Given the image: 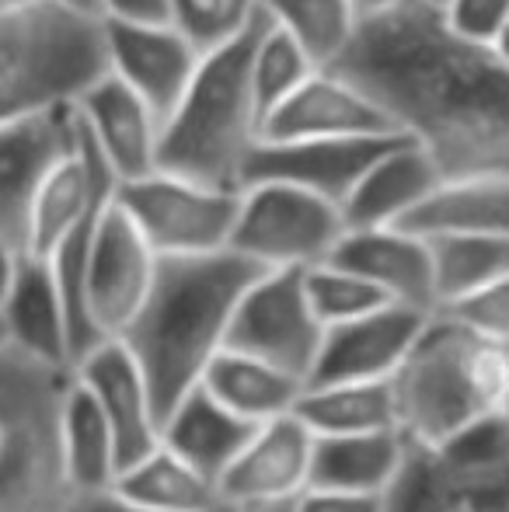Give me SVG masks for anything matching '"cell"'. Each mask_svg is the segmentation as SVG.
<instances>
[{
  "instance_id": "6da1fadb",
  "label": "cell",
  "mask_w": 509,
  "mask_h": 512,
  "mask_svg": "<svg viewBox=\"0 0 509 512\" xmlns=\"http://www.w3.org/2000/svg\"><path fill=\"white\" fill-rule=\"evenodd\" d=\"M332 70L436 157L443 178L509 175V60L457 35L426 0L360 18Z\"/></svg>"
},
{
  "instance_id": "7a4b0ae2",
  "label": "cell",
  "mask_w": 509,
  "mask_h": 512,
  "mask_svg": "<svg viewBox=\"0 0 509 512\" xmlns=\"http://www.w3.org/2000/svg\"><path fill=\"white\" fill-rule=\"evenodd\" d=\"M262 272L234 248L157 258L154 286L119 338L140 363L161 422L203 384L227 345L234 310Z\"/></svg>"
},
{
  "instance_id": "3957f363",
  "label": "cell",
  "mask_w": 509,
  "mask_h": 512,
  "mask_svg": "<svg viewBox=\"0 0 509 512\" xmlns=\"http://www.w3.org/2000/svg\"><path fill=\"white\" fill-rule=\"evenodd\" d=\"M391 387L401 436L412 446H443L499 415L509 394V345L433 310Z\"/></svg>"
},
{
  "instance_id": "277c9868",
  "label": "cell",
  "mask_w": 509,
  "mask_h": 512,
  "mask_svg": "<svg viewBox=\"0 0 509 512\" xmlns=\"http://www.w3.org/2000/svg\"><path fill=\"white\" fill-rule=\"evenodd\" d=\"M265 21L269 14L262 11L241 35L199 56L182 102L161 126V143H157L161 171H175L220 189H241L245 164L262 136L252 88V56Z\"/></svg>"
},
{
  "instance_id": "5b68a950",
  "label": "cell",
  "mask_w": 509,
  "mask_h": 512,
  "mask_svg": "<svg viewBox=\"0 0 509 512\" xmlns=\"http://www.w3.org/2000/svg\"><path fill=\"white\" fill-rule=\"evenodd\" d=\"M70 384V366L0 345V512H74L77 492L63 457Z\"/></svg>"
},
{
  "instance_id": "8992f818",
  "label": "cell",
  "mask_w": 509,
  "mask_h": 512,
  "mask_svg": "<svg viewBox=\"0 0 509 512\" xmlns=\"http://www.w3.org/2000/svg\"><path fill=\"white\" fill-rule=\"evenodd\" d=\"M105 70V21L77 18L46 0L0 7V119L77 102Z\"/></svg>"
},
{
  "instance_id": "52a82bcc",
  "label": "cell",
  "mask_w": 509,
  "mask_h": 512,
  "mask_svg": "<svg viewBox=\"0 0 509 512\" xmlns=\"http://www.w3.org/2000/svg\"><path fill=\"white\" fill-rule=\"evenodd\" d=\"M387 512H509V422H478L443 446H412Z\"/></svg>"
},
{
  "instance_id": "ba28073f",
  "label": "cell",
  "mask_w": 509,
  "mask_h": 512,
  "mask_svg": "<svg viewBox=\"0 0 509 512\" xmlns=\"http://www.w3.org/2000/svg\"><path fill=\"white\" fill-rule=\"evenodd\" d=\"M349 230L339 203L290 182H252L241 189L231 248L262 269H311L328 262Z\"/></svg>"
},
{
  "instance_id": "9c48e42d",
  "label": "cell",
  "mask_w": 509,
  "mask_h": 512,
  "mask_svg": "<svg viewBox=\"0 0 509 512\" xmlns=\"http://www.w3.org/2000/svg\"><path fill=\"white\" fill-rule=\"evenodd\" d=\"M116 199L157 255H206L231 248L241 213V189H220L161 168L119 182Z\"/></svg>"
},
{
  "instance_id": "30bf717a",
  "label": "cell",
  "mask_w": 509,
  "mask_h": 512,
  "mask_svg": "<svg viewBox=\"0 0 509 512\" xmlns=\"http://www.w3.org/2000/svg\"><path fill=\"white\" fill-rule=\"evenodd\" d=\"M325 324L318 321L304 290V269H265L234 310L224 349L269 359L311 380Z\"/></svg>"
},
{
  "instance_id": "8fae6325",
  "label": "cell",
  "mask_w": 509,
  "mask_h": 512,
  "mask_svg": "<svg viewBox=\"0 0 509 512\" xmlns=\"http://www.w3.org/2000/svg\"><path fill=\"white\" fill-rule=\"evenodd\" d=\"M77 133L81 122L74 102L0 119V237L18 251H28L35 199L56 164L74 154Z\"/></svg>"
},
{
  "instance_id": "7c38bea8",
  "label": "cell",
  "mask_w": 509,
  "mask_h": 512,
  "mask_svg": "<svg viewBox=\"0 0 509 512\" xmlns=\"http://www.w3.org/2000/svg\"><path fill=\"white\" fill-rule=\"evenodd\" d=\"M157 251L140 234L133 216L112 199L91 241L84 272V307L102 338H119L143 307L157 276Z\"/></svg>"
},
{
  "instance_id": "4fadbf2b",
  "label": "cell",
  "mask_w": 509,
  "mask_h": 512,
  "mask_svg": "<svg viewBox=\"0 0 509 512\" xmlns=\"http://www.w3.org/2000/svg\"><path fill=\"white\" fill-rule=\"evenodd\" d=\"M408 133L314 136V140H258L245 164L241 189L252 182H290L307 192L346 203L374 161Z\"/></svg>"
},
{
  "instance_id": "5bb4252c",
  "label": "cell",
  "mask_w": 509,
  "mask_h": 512,
  "mask_svg": "<svg viewBox=\"0 0 509 512\" xmlns=\"http://www.w3.org/2000/svg\"><path fill=\"white\" fill-rule=\"evenodd\" d=\"M311 460L314 432L300 422L297 411L269 418L220 478L224 502L234 512L297 502L311 488Z\"/></svg>"
},
{
  "instance_id": "9a60e30c",
  "label": "cell",
  "mask_w": 509,
  "mask_h": 512,
  "mask_svg": "<svg viewBox=\"0 0 509 512\" xmlns=\"http://www.w3.org/2000/svg\"><path fill=\"white\" fill-rule=\"evenodd\" d=\"M109 70L119 74L136 95L157 112L161 126L182 102L199 67V49L171 21L105 18Z\"/></svg>"
},
{
  "instance_id": "2e32d148",
  "label": "cell",
  "mask_w": 509,
  "mask_h": 512,
  "mask_svg": "<svg viewBox=\"0 0 509 512\" xmlns=\"http://www.w3.org/2000/svg\"><path fill=\"white\" fill-rule=\"evenodd\" d=\"M433 310L408 304H384L363 317L325 328L318 363L307 384L335 380H391L412 352Z\"/></svg>"
},
{
  "instance_id": "e0dca14e",
  "label": "cell",
  "mask_w": 509,
  "mask_h": 512,
  "mask_svg": "<svg viewBox=\"0 0 509 512\" xmlns=\"http://www.w3.org/2000/svg\"><path fill=\"white\" fill-rule=\"evenodd\" d=\"M74 373L109 418L119 450V474L161 446V415L154 394L123 338H105L102 345H95L88 356L77 359Z\"/></svg>"
},
{
  "instance_id": "ac0fdd59",
  "label": "cell",
  "mask_w": 509,
  "mask_h": 512,
  "mask_svg": "<svg viewBox=\"0 0 509 512\" xmlns=\"http://www.w3.org/2000/svg\"><path fill=\"white\" fill-rule=\"evenodd\" d=\"M401 133L360 84L332 67H318L283 105L262 119L258 140H314V136Z\"/></svg>"
},
{
  "instance_id": "d6986e66",
  "label": "cell",
  "mask_w": 509,
  "mask_h": 512,
  "mask_svg": "<svg viewBox=\"0 0 509 512\" xmlns=\"http://www.w3.org/2000/svg\"><path fill=\"white\" fill-rule=\"evenodd\" d=\"M74 105L119 182L157 171L161 119L123 77L105 70L77 95Z\"/></svg>"
},
{
  "instance_id": "ffe728a7",
  "label": "cell",
  "mask_w": 509,
  "mask_h": 512,
  "mask_svg": "<svg viewBox=\"0 0 509 512\" xmlns=\"http://www.w3.org/2000/svg\"><path fill=\"white\" fill-rule=\"evenodd\" d=\"M332 262L360 272L391 304L440 310L429 237L408 227H349Z\"/></svg>"
},
{
  "instance_id": "44dd1931",
  "label": "cell",
  "mask_w": 509,
  "mask_h": 512,
  "mask_svg": "<svg viewBox=\"0 0 509 512\" xmlns=\"http://www.w3.org/2000/svg\"><path fill=\"white\" fill-rule=\"evenodd\" d=\"M440 182L443 171L436 157L419 140L401 136L356 182L342 213L349 227H398L433 196Z\"/></svg>"
},
{
  "instance_id": "7402d4cb",
  "label": "cell",
  "mask_w": 509,
  "mask_h": 512,
  "mask_svg": "<svg viewBox=\"0 0 509 512\" xmlns=\"http://www.w3.org/2000/svg\"><path fill=\"white\" fill-rule=\"evenodd\" d=\"M7 324V338L18 349L46 359L56 366L74 370V349H70V321L63 290L56 283V272L46 258L25 255L21 269L14 276L11 293L0 304Z\"/></svg>"
},
{
  "instance_id": "603a6c76",
  "label": "cell",
  "mask_w": 509,
  "mask_h": 512,
  "mask_svg": "<svg viewBox=\"0 0 509 512\" xmlns=\"http://www.w3.org/2000/svg\"><path fill=\"white\" fill-rule=\"evenodd\" d=\"M258 425L217 401L203 384L189 391L161 422V443L210 478H224Z\"/></svg>"
},
{
  "instance_id": "cb8c5ba5",
  "label": "cell",
  "mask_w": 509,
  "mask_h": 512,
  "mask_svg": "<svg viewBox=\"0 0 509 512\" xmlns=\"http://www.w3.org/2000/svg\"><path fill=\"white\" fill-rule=\"evenodd\" d=\"M408 457V439L398 429L314 436L311 488L387 495Z\"/></svg>"
},
{
  "instance_id": "d4e9b609",
  "label": "cell",
  "mask_w": 509,
  "mask_h": 512,
  "mask_svg": "<svg viewBox=\"0 0 509 512\" xmlns=\"http://www.w3.org/2000/svg\"><path fill=\"white\" fill-rule=\"evenodd\" d=\"M422 237L440 234H506L509 237V175L443 178L405 223Z\"/></svg>"
},
{
  "instance_id": "484cf974",
  "label": "cell",
  "mask_w": 509,
  "mask_h": 512,
  "mask_svg": "<svg viewBox=\"0 0 509 512\" xmlns=\"http://www.w3.org/2000/svg\"><path fill=\"white\" fill-rule=\"evenodd\" d=\"M203 387L217 401H224L231 411H238L241 418L262 425L269 418L290 415L297 408L300 394H304L307 380L269 363V359L248 356V352L238 349H224L210 363V370H206Z\"/></svg>"
},
{
  "instance_id": "4316f807",
  "label": "cell",
  "mask_w": 509,
  "mask_h": 512,
  "mask_svg": "<svg viewBox=\"0 0 509 512\" xmlns=\"http://www.w3.org/2000/svg\"><path fill=\"white\" fill-rule=\"evenodd\" d=\"M293 411H297L300 422L314 436H349V432L398 429V401H394L391 380L307 384Z\"/></svg>"
},
{
  "instance_id": "83f0119b",
  "label": "cell",
  "mask_w": 509,
  "mask_h": 512,
  "mask_svg": "<svg viewBox=\"0 0 509 512\" xmlns=\"http://www.w3.org/2000/svg\"><path fill=\"white\" fill-rule=\"evenodd\" d=\"M116 492L164 512H224L231 509L220 492V481L192 467L168 446H157L140 464L126 467L116 478ZM234 512V509H231Z\"/></svg>"
},
{
  "instance_id": "f1b7e54d",
  "label": "cell",
  "mask_w": 509,
  "mask_h": 512,
  "mask_svg": "<svg viewBox=\"0 0 509 512\" xmlns=\"http://www.w3.org/2000/svg\"><path fill=\"white\" fill-rule=\"evenodd\" d=\"M63 457L74 481L77 495L105 492L119 478V450L112 425L105 418L95 394L84 387V380L74 373V384L67 391L63 405Z\"/></svg>"
},
{
  "instance_id": "f546056e",
  "label": "cell",
  "mask_w": 509,
  "mask_h": 512,
  "mask_svg": "<svg viewBox=\"0 0 509 512\" xmlns=\"http://www.w3.org/2000/svg\"><path fill=\"white\" fill-rule=\"evenodd\" d=\"M440 307L509 276L506 234H440L429 237Z\"/></svg>"
},
{
  "instance_id": "4dcf8cb0",
  "label": "cell",
  "mask_w": 509,
  "mask_h": 512,
  "mask_svg": "<svg viewBox=\"0 0 509 512\" xmlns=\"http://www.w3.org/2000/svg\"><path fill=\"white\" fill-rule=\"evenodd\" d=\"M262 11L290 32L318 67H332L360 25L353 0H262Z\"/></svg>"
},
{
  "instance_id": "1f68e13d",
  "label": "cell",
  "mask_w": 509,
  "mask_h": 512,
  "mask_svg": "<svg viewBox=\"0 0 509 512\" xmlns=\"http://www.w3.org/2000/svg\"><path fill=\"white\" fill-rule=\"evenodd\" d=\"M314 70H318V63L307 56V49L290 32H283L272 18L265 21L252 56V88L258 119H265L272 108L283 105Z\"/></svg>"
},
{
  "instance_id": "d6a6232c",
  "label": "cell",
  "mask_w": 509,
  "mask_h": 512,
  "mask_svg": "<svg viewBox=\"0 0 509 512\" xmlns=\"http://www.w3.org/2000/svg\"><path fill=\"white\" fill-rule=\"evenodd\" d=\"M304 290H307V300H311L314 314H318V321L325 324V328L353 321V317H363V314H370V310L391 304L370 279H363L360 272L346 269V265L332 262V258L304 269Z\"/></svg>"
},
{
  "instance_id": "836d02e7",
  "label": "cell",
  "mask_w": 509,
  "mask_h": 512,
  "mask_svg": "<svg viewBox=\"0 0 509 512\" xmlns=\"http://www.w3.org/2000/svg\"><path fill=\"white\" fill-rule=\"evenodd\" d=\"M262 14V0H171V25L182 28L199 53L231 42Z\"/></svg>"
},
{
  "instance_id": "e575fe53",
  "label": "cell",
  "mask_w": 509,
  "mask_h": 512,
  "mask_svg": "<svg viewBox=\"0 0 509 512\" xmlns=\"http://www.w3.org/2000/svg\"><path fill=\"white\" fill-rule=\"evenodd\" d=\"M471 331L492 338V342L509 345V276L496 279V283L482 286V290L468 293V297L454 300V304L440 307Z\"/></svg>"
},
{
  "instance_id": "d590c367",
  "label": "cell",
  "mask_w": 509,
  "mask_h": 512,
  "mask_svg": "<svg viewBox=\"0 0 509 512\" xmlns=\"http://www.w3.org/2000/svg\"><path fill=\"white\" fill-rule=\"evenodd\" d=\"M447 25L471 42H496L499 28L509 18V0H447L440 7Z\"/></svg>"
},
{
  "instance_id": "8d00e7d4",
  "label": "cell",
  "mask_w": 509,
  "mask_h": 512,
  "mask_svg": "<svg viewBox=\"0 0 509 512\" xmlns=\"http://www.w3.org/2000/svg\"><path fill=\"white\" fill-rule=\"evenodd\" d=\"M293 512H387V495L335 492V488H307Z\"/></svg>"
},
{
  "instance_id": "74e56055",
  "label": "cell",
  "mask_w": 509,
  "mask_h": 512,
  "mask_svg": "<svg viewBox=\"0 0 509 512\" xmlns=\"http://www.w3.org/2000/svg\"><path fill=\"white\" fill-rule=\"evenodd\" d=\"M105 18L126 21H171V0H102Z\"/></svg>"
},
{
  "instance_id": "f35d334b",
  "label": "cell",
  "mask_w": 509,
  "mask_h": 512,
  "mask_svg": "<svg viewBox=\"0 0 509 512\" xmlns=\"http://www.w3.org/2000/svg\"><path fill=\"white\" fill-rule=\"evenodd\" d=\"M74 512H164V509L143 506V502L126 499V495L116 492V488H105V492L77 495V499H74ZM224 512H231V509H224Z\"/></svg>"
},
{
  "instance_id": "ab89813d",
  "label": "cell",
  "mask_w": 509,
  "mask_h": 512,
  "mask_svg": "<svg viewBox=\"0 0 509 512\" xmlns=\"http://www.w3.org/2000/svg\"><path fill=\"white\" fill-rule=\"evenodd\" d=\"M21 258H25V251H18L14 244H7L4 237H0V304H4V297L11 293L14 276H18V269H21Z\"/></svg>"
},
{
  "instance_id": "60d3db41",
  "label": "cell",
  "mask_w": 509,
  "mask_h": 512,
  "mask_svg": "<svg viewBox=\"0 0 509 512\" xmlns=\"http://www.w3.org/2000/svg\"><path fill=\"white\" fill-rule=\"evenodd\" d=\"M46 4H56L60 11H70L77 18H91V21H105V7L102 0H46Z\"/></svg>"
},
{
  "instance_id": "b9f144b4",
  "label": "cell",
  "mask_w": 509,
  "mask_h": 512,
  "mask_svg": "<svg viewBox=\"0 0 509 512\" xmlns=\"http://www.w3.org/2000/svg\"><path fill=\"white\" fill-rule=\"evenodd\" d=\"M405 4H412V0H353V7H356V14H360V18L387 14V11H394V7H405Z\"/></svg>"
},
{
  "instance_id": "7bdbcfd3",
  "label": "cell",
  "mask_w": 509,
  "mask_h": 512,
  "mask_svg": "<svg viewBox=\"0 0 509 512\" xmlns=\"http://www.w3.org/2000/svg\"><path fill=\"white\" fill-rule=\"evenodd\" d=\"M492 49H496L503 60H509V18H506V25L499 28V35H496V42H492Z\"/></svg>"
},
{
  "instance_id": "ee69618b",
  "label": "cell",
  "mask_w": 509,
  "mask_h": 512,
  "mask_svg": "<svg viewBox=\"0 0 509 512\" xmlns=\"http://www.w3.org/2000/svg\"><path fill=\"white\" fill-rule=\"evenodd\" d=\"M252 512H293V502H286V506H265V509H252Z\"/></svg>"
},
{
  "instance_id": "f6af8a7d",
  "label": "cell",
  "mask_w": 509,
  "mask_h": 512,
  "mask_svg": "<svg viewBox=\"0 0 509 512\" xmlns=\"http://www.w3.org/2000/svg\"><path fill=\"white\" fill-rule=\"evenodd\" d=\"M11 338H7V324H4V314H0V345H7Z\"/></svg>"
},
{
  "instance_id": "bcb514c9",
  "label": "cell",
  "mask_w": 509,
  "mask_h": 512,
  "mask_svg": "<svg viewBox=\"0 0 509 512\" xmlns=\"http://www.w3.org/2000/svg\"><path fill=\"white\" fill-rule=\"evenodd\" d=\"M14 4H28V0H0V7H14Z\"/></svg>"
},
{
  "instance_id": "7dc6e473",
  "label": "cell",
  "mask_w": 509,
  "mask_h": 512,
  "mask_svg": "<svg viewBox=\"0 0 509 512\" xmlns=\"http://www.w3.org/2000/svg\"><path fill=\"white\" fill-rule=\"evenodd\" d=\"M426 4H433V7H443V4H447V0H426Z\"/></svg>"
}]
</instances>
